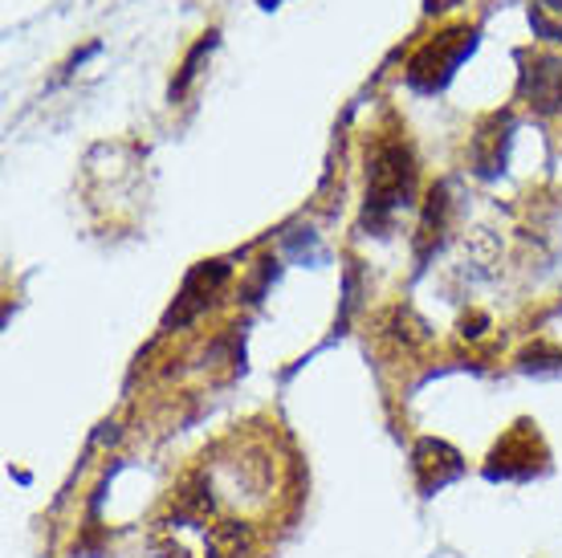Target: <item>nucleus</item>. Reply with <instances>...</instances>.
Here are the masks:
<instances>
[{
    "mask_svg": "<svg viewBox=\"0 0 562 558\" xmlns=\"http://www.w3.org/2000/svg\"><path fill=\"white\" fill-rule=\"evenodd\" d=\"M416 192V168H412V152L400 140H387L371 152V168H367V209L363 221L371 228H383L395 212L412 204Z\"/></svg>",
    "mask_w": 562,
    "mask_h": 558,
    "instance_id": "f257e3e1",
    "label": "nucleus"
},
{
    "mask_svg": "<svg viewBox=\"0 0 562 558\" xmlns=\"http://www.w3.org/2000/svg\"><path fill=\"white\" fill-rule=\"evenodd\" d=\"M550 469V453L542 445V433H538V424L530 420H518L514 428H509L497 448L490 453V461H485V477L490 481H535Z\"/></svg>",
    "mask_w": 562,
    "mask_h": 558,
    "instance_id": "f03ea898",
    "label": "nucleus"
},
{
    "mask_svg": "<svg viewBox=\"0 0 562 558\" xmlns=\"http://www.w3.org/2000/svg\"><path fill=\"white\" fill-rule=\"evenodd\" d=\"M477 45V29H452V33H440L436 42H428L420 54L412 57L408 66V86L412 90H424V94H436L440 86L449 82L457 66L473 54Z\"/></svg>",
    "mask_w": 562,
    "mask_h": 558,
    "instance_id": "7ed1b4c3",
    "label": "nucleus"
},
{
    "mask_svg": "<svg viewBox=\"0 0 562 558\" xmlns=\"http://www.w3.org/2000/svg\"><path fill=\"white\" fill-rule=\"evenodd\" d=\"M412 477H416L420 498H436L440 489H449L452 481L464 477V457L449 440L424 436V440H416V448H412Z\"/></svg>",
    "mask_w": 562,
    "mask_h": 558,
    "instance_id": "20e7f679",
    "label": "nucleus"
},
{
    "mask_svg": "<svg viewBox=\"0 0 562 558\" xmlns=\"http://www.w3.org/2000/svg\"><path fill=\"white\" fill-rule=\"evenodd\" d=\"M228 278V266L225 261H204V266H196L192 274H188V281H183L180 298H176V306L168 310V319H164V326H183V322H192L196 314H204V306H209L212 298L209 293L221 290V281Z\"/></svg>",
    "mask_w": 562,
    "mask_h": 558,
    "instance_id": "39448f33",
    "label": "nucleus"
},
{
    "mask_svg": "<svg viewBox=\"0 0 562 558\" xmlns=\"http://www.w3.org/2000/svg\"><path fill=\"white\" fill-rule=\"evenodd\" d=\"M538 70L521 74V94L530 98L538 111H559L562 107V57H538Z\"/></svg>",
    "mask_w": 562,
    "mask_h": 558,
    "instance_id": "423d86ee",
    "label": "nucleus"
},
{
    "mask_svg": "<svg viewBox=\"0 0 562 558\" xmlns=\"http://www.w3.org/2000/svg\"><path fill=\"white\" fill-rule=\"evenodd\" d=\"M530 21H535V29L542 33V37H550V42H562V4H559V0H542V4H535Z\"/></svg>",
    "mask_w": 562,
    "mask_h": 558,
    "instance_id": "0eeeda50",
    "label": "nucleus"
}]
</instances>
